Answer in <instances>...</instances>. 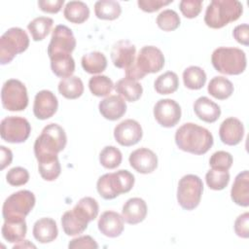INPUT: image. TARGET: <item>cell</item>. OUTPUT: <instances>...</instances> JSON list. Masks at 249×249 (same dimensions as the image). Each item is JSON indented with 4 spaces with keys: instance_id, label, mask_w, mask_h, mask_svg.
Segmentation results:
<instances>
[{
    "instance_id": "6da1fadb",
    "label": "cell",
    "mask_w": 249,
    "mask_h": 249,
    "mask_svg": "<svg viewBox=\"0 0 249 249\" xmlns=\"http://www.w3.org/2000/svg\"><path fill=\"white\" fill-rule=\"evenodd\" d=\"M175 143L184 152L203 155L212 147L213 136L205 127L194 123H187L176 130Z\"/></svg>"
},
{
    "instance_id": "7a4b0ae2",
    "label": "cell",
    "mask_w": 249,
    "mask_h": 249,
    "mask_svg": "<svg viewBox=\"0 0 249 249\" xmlns=\"http://www.w3.org/2000/svg\"><path fill=\"white\" fill-rule=\"evenodd\" d=\"M242 13L243 6L237 0H213L206 8L204 22L210 28H222L237 20Z\"/></svg>"
},
{
    "instance_id": "3957f363",
    "label": "cell",
    "mask_w": 249,
    "mask_h": 249,
    "mask_svg": "<svg viewBox=\"0 0 249 249\" xmlns=\"http://www.w3.org/2000/svg\"><path fill=\"white\" fill-rule=\"evenodd\" d=\"M67 143L64 129L57 124H47L34 143V154L37 160L54 157L61 152Z\"/></svg>"
},
{
    "instance_id": "277c9868",
    "label": "cell",
    "mask_w": 249,
    "mask_h": 249,
    "mask_svg": "<svg viewBox=\"0 0 249 249\" xmlns=\"http://www.w3.org/2000/svg\"><path fill=\"white\" fill-rule=\"evenodd\" d=\"M213 67L226 75H239L246 69V54L237 48L220 47L212 53Z\"/></svg>"
},
{
    "instance_id": "5b68a950",
    "label": "cell",
    "mask_w": 249,
    "mask_h": 249,
    "mask_svg": "<svg viewBox=\"0 0 249 249\" xmlns=\"http://www.w3.org/2000/svg\"><path fill=\"white\" fill-rule=\"evenodd\" d=\"M134 185V176L128 170L121 169L106 173L96 183L98 194L104 199H113L121 194L128 193Z\"/></svg>"
},
{
    "instance_id": "8992f818",
    "label": "cell",
    "mask_w": 249,
    "mask_h": 249,
    "mask_svg": "<svg viewBox=\"0 0 249 249\" xmlns=\"http://www.w3.org/2000/svg\"><path fill=\"white\" fill-rule=\"evenodd\" d=\"M35 196L28 190H21L6 198L2 207L5 221L24 220L35 205Z\"/></svg>"
},
{
    "instance_id": "52a82bcc",
    "label": "cell",
    "mask_w": 249,
    "mask_h": 249,
    "mask_svg": "<svg viewBox=\"0 0 249 249\" xmlns=\"http://www.w3.org/2000/svg\"><path fill=\"white\" fill-rule=\"evenodd\" d=\"M28 46L29 37L23 29L9 28L0 38V63H10L17 54L26 51Z\"/></svg>"
},
{
    "instance_id": "ba28073f",
    "label": "cell",
    "mask_w": 249,
    "mask_h": 249,
    "mask_svg": "<svg viewBox=\"0 0 249 249\" xmlns=\"http://www.w3.org/2000/svg\"><path fill=\"white\" fill-rule=\"evenodd\" d=\"M202 192L203 183L201 179L196 175L187 174L183 176L178 183V203L185 210H193L199 204Z\"/></svg>"
},
{
    "instance_id": "9c48e42d",
    "label": "cell",
    "mask_w": 249,
    "mask_h": 249,
    "mask_svg": "<svg viewBox=\"0 0 249 249\" xmlns=\"http://www.w3.org/2000/svg\"><path fill=\"white\" fill-rule=\"evenodd\" d=\"M1 101L8 111H22L28 105V95L25 86L17 79L6 81L1 89Z\"/></svg>"
},
{
    "instance_id": "30bf717a",
    "label": "cell",
    "mask_w": 249,
    "mask_h": 249,
    "mask_svg": "<svg viewBox=\"0 0 249 249\" xmlns=\"http://www.w3.org/2000/svg\"><path fill=\"white\" fill-rule=\"evenodd\" d=\"M31 126L29 122L18 116L6 117L1 121V138L9 143H22L30 134Z\"/></svg>"
},
{
    "instance_id": "8fae6325",
    "label": "cell",
    "mask_w": 249,
    "mask_h": 249,
    "mask_svg": "<svg viewBox=\"0 0 249 249\" xmlns=\"http://www.w3.org/2000/svg\"><path fill=\"white\" fill-rule=\"evenodd\" d=\"M75 47L76 39L72 30L66 25L58 24L54 27L48 46L49 57L57 54H71Z\"/></svg>"
},
{
    "instance_id": "7c38bea8",
    "label": "cell",
    "mask_w": 249,
    "mask_h": 249,
    "mask_svg": "<svg viewBox=\"0 0 249 249\" xmlns=\"http://www.w3.org/2000/svg\"><path fill=\"white\" fill-rule=\"evenodd\" d=\"M134 64L140 74L145 77L147 74L157 73L163 68L164 56L157 47L145 46L139 51Z\"/></svg>"
},
{
    "instance_id": "4fadbf2b",
    "label": "cell",
    "mask_w": 249,
    "mask_h": 249,
    "mask_svg": "<svg viewBox=\"0 0 249 249\" xmlns=\"http://www.w3.org/2000/svg\"><path fill=\"white\" fill-rule=\"evenodd\" d=\"M154 117L161 126L172 127L181 119V107L173 99H160L154 106Z\"/></svg>"
},
{
    "instance_id": "5bb4252c",
    "label": "cell",
    "mask_w": 249,
    "mask_h": 249,
    "mask_svg": "<svg viewBox=\"0 0 249 249\" xmlns=\"http://www.w3.org/2000/svg\"><path fill=\"white\" fill-rule=\"evenodd\" d=\"M143 135L142 127L135 120L127 119L116 125L114 128V137L116 141L124 147L137 144Z\"/></svg>"
},
{
    "instance_id": "9a60e30c",
    "label": "cell",
    "mask_w": 249,
    "mask_h": 249,
    "mask_svg": "<svg viewBox=\"0 0 249 249\" xmlns=\"http://www.w3.org/2000/svg\"><path fill=\"white\" fill-rule=\"evenodd\" d=\"M136 48L127 40H120L115 43L111 50L113 64L122 69H128L135 61Z\"/></svg>"
},
{
    "instance_id": "2e32d148",
    "label": "cell",
    "mask_w": 249,
    "mask_h": 249,
    "mask_svg": "<svg viewBox=\"0 0 249 249\" xmlns=\"http://www.w3.org/2000/svg\"><path fill=\"white\" fill-rule=\"evenodd\" d=\"M57 98L51 90L43 89L35 95L33 113L37 119L47 120L53 117L57 111Z\"/></svg>"
},
{
    "instance_id": "e0dca14e",
    "label": "cell",
    "mask_w": 249,
    "mask_h": 249,
    "mask_svg": "<svg viewBox=\"0 0 249 249\" xmlns=\"http://www.w3.org/2000/svg\"><path fill=\"white\" fill-rule=\"evenodd\" d=\"M130 166L139 173H152L158 166L157 155L148 148H139L129 155Z\"/></svg>"
},
{
    "instance_id": "ac0fdd59",
    "label": "cell",
    "mask_w": 249,
    "mask_h": 249,
    "mask_svg": "<svg viewBox=\"0 0 249 249\" xmlns=\"http://www.w3.org/2000/svg\"><path fill=\"white\" fill-rule=\"evenodd\" d=\"M219 135L221 141L229 146H234L240 143L244 135L243 124L236 118L230 117L220 125Z\"/></svg>"
},
{
    "instance_id": "d6986e66",
    "label": "cell",
    "mask_w": 249,
    "mask_h": 249,
    "mask_svg": "<svg viewBox=\"0 0 249 249\" xmlns=\"http://www.w3.org/2000/svg\"><path fill=\"white\" fill-rule=\"evenodd\" d=\"M98 109L105 119L117 121L125 114L126 103L121 95H110L99 102Z\"/></svg>"
},
{
    "instance_id": "ffe728a7",
    "label": "cell",
    "mask_w": 249,
    "mask_h": 249,
    "mask_svg": "<svg viewBox=\"0 0 249 249\" xmlns=\"http://www.w3.org/2000/svg\"><path fill=\"white\" fill-rule=\"evenodd\" d=\"M98 230L102 234L108 237H117L124 231V219L115 211H105L98 220Z\"/></svg>"
},
{
    "instance_id": "44dd1931",
    "label": "cell",
    "mask_w": 249,
    "mask_h": 249,
    "mask_svg": "<svg viewBox=\"0 0 249 249\" xmlns=\"http://www.w3.org/2000/svg\"><path fill=\"white\" fill-rule=\"evenodd\" d=\"M147 204L140 197H132L126 200L122 209V217L124 221L129 225L138 224L146 218Z\"/></svg>"
},
{
    "instance_id": "7402d4cb",
    "label": "cell",
    "mask_w": 249,
    "mask_h": 249,
    "mask_svg": "<svg viewBox=\"0 0 249 249\" xmlns=\"http://www.w3.org/2000/svg\"><path fill=\"white\" fill-rule=\"evenodd\" d=\"M194 111L199 120L209 124L216 122L221 115L220 106L206 96H201L195 101Z\"/></svg>"
},
{
    "instance_id": "603a6c76",
    "label": "cell",
    "mask_w": 249,
    "mask_h": 249,
    "mask_svg": "<svg viewBox=\"0 0 249 249\" xmlns=\"http://www.w3.org/2000/svg\"><path fill=\"white\" fill-rule=\"evenodd\" d=\"M231 196L237 205L247 207L249 205V172L244 170L238 173L231 190Z\"/></svg>"
},
{
    "instance_id": "cb8c5ba5",
    "label": "cell",
    "mask_w": 249,
    "mask_h": 249,
    "mask_svg": "<svg viewBox=\"0 0 249 249\" xmlns=\"http://www.w3.org/2000/svg\"><path fill=\"white\" fill-rule=\"evenodd\" d=\"M33 236L40 243H49L53 241L58 234L56 223L52 218H41L33 226Z\"/></svg>"
},
{
    "instance_id": "d4e9b609",
    "label": "cell",
    "mask_w": 249,
    "mask_h": 249,
    "mask_svg": "<svg viewBox=\"0 0 249 249\" xmlns=\"http://www.w3.org/2000/svg\"><path fill=\"white\" fill-rule=\"evenodd\" d=\"M89 222L78 215L73 209L66 211L61 218V226L63 231L67 235H78L83 233L88 228Z\"/></svg>"
},
{
    "instance_id": "484cf974",
    "label": "cell",
    "mask_w": 249,
    "mask_h": 249,
    "mask_svg": "<svg viewBox=\"0 0 249 249\" xmlns=\"http://www.w3.org/2000/svg\"><path fill=\"white\" fill-rule=\"evenodd\" d=\"M115 89L117 93H119L129 102L138 100L143 92V88L140 83H138L136 80H132L126 77L119 80L116 83Z\"/></svg>"
},
{
    "instance_id": "4316f807",
    "label": "cell",
    "mask_w": 249,
    "mask_h": 249,
    "mask_svg": "<svg viewBox=\"0 0 249 249\" xmlns=\"http://www.w3.org/2000/svg\"><path fill=\"white\" fill-rule=\"evenodd\" d=\"M2 236L8 242L18 243L22 241L26 235L27 227L24 220L5 221L2 226Z\"/></svg>"
},
{
    "instance_id": "83f0119b",
    "label": "cell",
    "mask_w": 249,
    "mask_h": 249,
    "mask_svg": "<svg viewBox=\"0 0 249 249\" xmlns=\"http://www.w3.org/2000/svg\"><path fill=\"white\" fill-rule=\"evenodd\" d=\"M51 68L59 78L71 77L75 71V61L71 54H57L50 57Z\"/></svg>"
},
{
    "instance_id": "f1b7e54d",
    "label": "cell",
    "mask_w": 249,
    "mask_h": 249,
    "mask_svg": "<svg viewBox=\"0 0 249 249\" xmlns=\"http://www.w3.org/2000/svg\"><path fill=\"white\" fill-rule=\"evenodd\" d=\"M64 18L72 23H83L89 17L88 5L82 1H69L63 10Z\"/></svg>"
},
{
    "instance_id": "f546056e",
    "label": "cell",
    "mask_w": 249,
    "mask_h": 249,
    "mask_svg": "<svg viewBox=\"0 0 249 249\" xmlns=\"http://www.w3.org/2000/svg\"><path fill=\"white\" fill-rule=\"evenodd\" d=\"M207 90L209 94L216 99L225 100L232 94L233 85L229 79L222 76H216L210 80Z\"/></svg>"
},
{
    "instance_id": "4dcf8cb0",
    "label": "cell",
    "mask_w": 249,
    "mask_h": 249,
    "mask_svg": "<svg viewBox=\"0 0 249 249\" xmlns=\"http://www.w3.org/2000/svg\"><path fill=\"white\" fill-rule=\"evenodd\" d=\"M122 8L119 2L114 0H99L94 4V14L99 19L114 20L120 17Z\"/></svg>"
},
{
    "instance_id": "1f68e13d",
    "label": "cell",
    "mask_w": 249,
    "mask_h": 249,
    "mask_svg": "<svg viewBox=\"0 0 249 249\" xmlns=\"http://www.w3.org/2000/svg\"><path fill=\"white\" fill-rule=\"evenodd\" d=\"M82 67L89 74H99L107 67V58L100 52H91L82 57Z\"/></svg>"
},
{
    "instance_id": "d6a6232c",
    "label": "cell",
    "mask_w": 249,
    "mask_h": 249,
    "mask_svg": "<svg viewBox=\"0 0 249 249\" xmlns=\"http://www.w3.org/2000/svg\"><path fill=\"white\" fill-rule=\"evenodd\" d=\"M59 93L67 99H76L84 92V84L77 76L62 79L58 83Z\"/></svg>"
},
{
    "instance_id": "836d02e7",
    "label": "cell",
    "mask_w": 249,
    "mask_h": 249,
    "mask_svg": "<svg viewBox=\"0 0 249 249\" xmlns=\"http://www.w3.org/2000/svg\"><path fill=\"white\" fill-rule=\"evenodd\" d=\"M38 160V169L41 177L46 181L55 180L61 171L57 156L46 157Z\"/></svg>"
},
{
    "instance_id": "e575fe53",
    "label": "cell",
    "mask_w": 249,
    "mask_h": 249,
    "mask_svg": "<svg viewBox=\"0 0 249 249\" xmlns=\"http://www.w3.org/2000/svg\"><path fill=\"white\" fill-rule=\"evenodd\" d=\"M53 24V20L51 18L39 17L28 23L27 29L34 41H42L52 30Z\"/></svg>"
},
{
    "instance_id": "d590c367",
    "label": "cell",
    "mask_w": 249,
    "mask_h": 249,
    "mask_svg": "<svg viewBox=\"0 0 249 249\" xmlns=\"http://www.w3.org/2000/svg\"><path fill=\"white\" fill-rule=\"evenodd\" d=\"M183 82L190 89H200L205 85L206 74L198 66H190L183 72Z\"/></svg>"
},
{
    "instance_id": "8d00e7d4",
    "label": "cell",
    "mask_w": 249,
    "mask_h": 249,
    "mask_svg": "<svg viewBox=\"0 0 249 249\" xmlns=\"http://www.w3.org/2000/svg\"><path fill=\"white\" fill-rule=\"evenodd\" d=\"M179 86V79L176 73L172 71H167L160 75L155 83L154 87L158 93L160 94H170L177 90Z\"/></svg>"
},
{
    "instance_id": "74e56055",
    "label": "cell",
    "mask_w": 249,
    "mask_h": 249,
    "mask_svg": "<svg viewBox=\"0 0 249 249\" xmlns=\"http://www.w3.org/2000/svg\"><path fill=\"white\" fill-rule=\"evenodd\" d=\"M73 210L89 223L97 217L99 206L94 198L90 196H85L78 201Z\"/></svg>"
},
{
    "instance_id": "f35d334b",
    "label": "cell",
    "mask_w": 249,
    "mask_h": 249,
    "mask_svg": "<svg viewBox=\"0 0 249 249\" xmlns=\"http://www.w3.org/2000/svg\"><path fill=\"white\" fill-rule=\"evenodd\" d=\"M89 88L90 92L98 97L108 95L114 89V84L105 75H96L89 79Z\"/></svg>"
},
{
    "instance_id": "ab89813d",
    "label": "cell",
    "mask_w": 249,
    "mask_h": 249,
    "mask_svg": "<svg viewBox=\"0 0 249 249\" xmlns=\"http://www.w3.org/2000/svg\"><path fill=\"white\" fill-rule=\"evenodd\" d=\"M123 160L121 151L115 146H106L99 154V161L101 165L107 169L118 167Z\"/></svg>"
},
{
    "instance_id": "60d3db41",
    "label": "cell",
    "mask_w": 249,
    "mask_h": 249,
    "mask_svg": "<svg viewBox=\"0 0 249 249\" xmlns=\"http://www.w3.org/2000/svg\"><path fill=\"white\" fill-rule=\"evenodd\" d=\"M207 186L215 191L225 189L230 182V173L228 170L210 169L205 175Z\"/></svg>"
},
{
    "instance_id": "b9f144b4",
    "label": "cell",
    "mask_w": 249,
    "mask_h": 249,
    "mask_svg": "<svg viewBox=\"0 0 249 249\" xmlns=\"http://www.w3.org/2000/svg\"><path fill=\"white\" fill-rule=\"evenodd\" d=\"M157 24L163 31H173L179 27L180 18L175 11L167 9L157 17Z\"/></svg>"
},
{
    "instance_id": "7bdbcfd3",
    "label": "cell",
    "mask_w": 249,
    "mask_h": 249,
    "mask_svg": "<svg viewBox=\"0 0 249 249\" xmlns=\"http://www.w3.org/2000/svg\"><path fill=\"white\" fill-rule=\"evenodd\" d=\"M209 164L213 169L229 170L232 164V156L226 151H218L212 154Z\"/></svg>"
},
{
    "instance_id": "ee69618b",
    "label": "cell",
    "mask_w": 249,
    "mask_h": 249,
    "mask_svg": "<svg viewBox=\"0 0 249 249\" xmlns=\"http://www.w3.org/2000/svg\"><path fill=\"white\" fill-rule=\"evenodd\" d=\"M6 180L11 186L18 187L25 185L29 180L28 171L20 166L11 168L6 174Z\"/></svg>"
},
{
    "instance_id": "f6af8a7d",
    "label": "cell",
    "mask_w": 249,
    "mask_h": 249,
    "mask_svg": "<svg viewBox=\"0 0 249 249\" xmlns=\"http://www.w3.org/2000/svg\"><path fill=\"white\" fill-rule=\"evenodd\" d=\"M202 1L200 0H182L179 4V8L184 17L188 18H194L201 12Z\"/></svg>"
},
{
    "instance_id": "bcb514c9",
    "label": "cell",
    "mask_w": 249,
    "mask_h": 249,
    "mask_svg": "<svg viewBox=\"0 0 249 249\" xmlns=\"http://www.w3.org/2000/svg\"><path fill=\"white\" fill-rule=\"evenodd\" d=\"M234 231L236 235L242 238L249 237V213L245 212L239 215L234 222Z\"/></svg>"
},
{
    "instance_id": "7dc6e473",
    "label": "cell",
    "mask_w": 249,
    "mask_h": 249,
    "mask_svg": "<svg viewBox=\"0 0 249 249\" xmlns=\"http://www.w3.org/2000/svg\"><path fill=\"white\" fill-rule=\"evenodd\" d=\"M68 247L70 249L77 248H98V244L96 241L89 235H82L70 240Z\"/></svg>"
},
{
    "instance_id": "c3c4849f",
    "label": "cell",
    "mask_w": 249,
    "mask_h": 249,
    "mask_svg": "<svg viewBox=\"0 0 249 249\" xmlns=\"http://www.w3.org/2000/svg\"><path fill=\"white\" fill-rule=\"evenodd\" d=\"M172 3V0L170 1H163V0H138L137 4L138 7L147 13H153L156 11H159L160 8Z\"/></svg>"
},
{
    "instance_id": "681fc988",
    "label": "cell",
    "mask_w": 249,
    "mask_h": 249,
    "mask_svg": "<svg viewBox=\"0 0 249 249\" xmlns=\"http://www.w3.org/2000/svg\"><path fill=\"white\" fill-rule=\"evenodd\" d=\"M64 4V0H39L38 6L39 8L49 14H56L58 13Z\"/></svg>"
},
{
    "instance_id": "f907efd6",
    "label": "cell",
    "mask_w": 249,
    "mask_h": 249,
    "mask_svg": "<svg viewBox=\"0 0 249 249\" xmlns=\"http://www.w3.org/2000/svg\"><path fill=\"white\" fill-rule=\"evenodd\" d=\"M233 38L241 45H249V27L247 23L239 24L234 27L232 31Z\"/></svg>"
},
{
    "instance_id": "816d5d0a",
    "label": "cell",
    "mask_w": 249,
    "mask_h": 249,
    "mask_svg": "<svg viewBox=\"0 0 249 249\" xmlns=\"http://www.w3.org/2000/svg\"><path fill=\"white\" fill-rule=\"evenodd\" d=\"M1 151V161H0V169L3 170L6 166L10 165L13 160V153L10 149L5 146H0Z\"/></svg>"
},
{
    "instance_id": "f5cc1de1",
    "label": "cell",
    "mask_w": 249,
    "mask_h": 249,
    "mask_svg": "<svg viewBox=\"0 0 249 249\" xmlns=\"http://www.w3.org/2000/svg\"><path fill=\"white\" fill-rule=\"evenodd\" d=\"M22 247L23 248H25V247H33V248H35L36 246L34 244L30 243L28 240H22V241L18 242V244H16L13 248L16 249V248H22Z\"/></svg>"
}]
</instances>
